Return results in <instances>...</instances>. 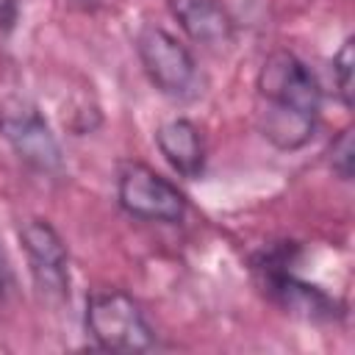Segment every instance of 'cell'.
Instances as JSON below:
<instances>
[{"label": "cell", "instance_id": "1", "mask_svg": "<svg viewBox=\"0 0 355 355\" xmlns=\"http://www.w3.org/2000/svg\"><path fill=\"white\" fill-rule=\"evenodd\" d=\"M83 324L92 341L108 352H147L155 333L141 305L122 288H97L86 297Z\"/></svg>", "mask_w": 355, "mask_h": 355}, {"label": "cell", "instance_id": "2", "mask_svg": "<svg viewBox=\"0 0 355 355\" xmlns=\"http://www.w3.org/2000/svg\"><path fill=\"white\" fill-rule=\"evenodd\" d=\"M0 139L28 169L39 175L64 172V147L33 100L22 94H6L0 100Z\"/></svg>", "mask_w": 355, "mask_h": 355}, {"label": "cell", "instance_id": "3", "mask_svg": "<svg viewBox=\"0 0 355 355\" xmlns=\"http://www.w3.org/2000/svg\"><path fill=\"white\" fill-rule=\"evenodd\" d=\"M139 64L147 80L172 100H191L200 94V67L191 50L161 25H141L133 39Z\"/></svg>", "mask_w": 355, "mask_h": 355}, {"label": "cell", "instance_id": "4", "mask_svg": "<svg viewBox=\"0 0 355 355\" xmlns=\"http://www.w3.org/2000/svg\"><path fill=\"white\" fill-rule=\"evenodd\" d=\"M116 202L119 208L141 222L180 225L186 219V194L161 172L141 161H122L116 172Z\"/></svg>", "mask_w": 355, "mask_h": 355}, {"label": "cell", "instance_id": "5", "mask_svg": "<svg viewBox=\"0 0 355 355\" xmlns=\"http://www.w3.org/2000/svg\"><path fill=\"white\" fill-rule=\"evenodd\" d=\"M258 97L261 103L291 108L297 114L319 119L322 111V86L313 78V72L291 53V50H275L263 58L258 78Z\"/></svg>", "mask_w": 355, "mask_h": 355}, {"label": "cell", "instance_id": "6", "mask_svg": "<svg viewBox=\"0 0 355 355\" xmlns=\"http://www.w3.org/2000/svg\"><path fill=\"white\" fill-rule=\"evenodd\" d=\"M28 258L33 286L47 300H69V250L61 233L42 216H31L17 230Z\"/></svg>", "mask_w": 355, "mask_h": 355}, {"label": "cell", "instance_id": "7", "mask_svg": "<svg viewBox=\"0 0 355 355\" xmlns=\"http://www.w3.org/2000/svg\"><path fill=\"white\" fill-rule=\"evenodd\" d=\"M263 272V286L266 294L291 316H300L305 322H336L344 311L338 305V300H333L330 294H324L319 286H311L305 280H300L297 275H291L286 269V263L266 258L263 266H258Z\"/></svg>", "mask_w": 355, "mask_h": 355}, {"label": "cell", "instance_id": "8", "mask_svg": "<svg viewBox=\"0 0 355 355\" xmlns=\"http://www.w3.org/2000/svg\"><path fill=\"white\" fill-rule=\"evenodd\" d=\"M166 8L197 44L222 47L233 39V17L222 0H166Z\"/></svg>", "mask_w": 355, "mask_h": 355}, {"label": "cell", "instance_id": "9", "mask_svg": "<svg viewBox=\"0 0 355 355\" xmlns=\"http://www.w3.org/2000/svg\"><path fill=\"white\" fill-rule=\"evenodd\" d=\"M155 144L178 175L189 180L200 178L205 166V136L191 119L175 116V119L161 122L155 130Z\"/></svg>", "mask_w": 355, "mask_h": 355}, {"label": "cell", "instance_id": "10", "mask_svg": "<svg viewBox=\"0 0 355 355\" xmlns=\"http://www.w3.org/2000/svg\"><path fill=\"white\" fill-rule=\"evenodd\" d=\"M316 122L319 119H313V116L297 114L291 108L269 105V103H261V111H258L261 136L269 144H275L277 150H300V147H305L313 139Z\"/></svg>", "mask_w": 355, "mask_h": 355}, {"label": "cell", "instance_id": "11", "mask_svg": "<svg viewBox=\"0 0 355 355\" xmlns=\"http://www.w3.org/2000/svg\"><path fill=\"white\" fill-rule=\"evenodd\" d=\"M327 166L330 172L349 183L352 180V172H355V141H352V128H344L338 130V136L330 141L327 147Z\"/></svg>", "mask_w": 355, "mask_h": 355}, {"label": "cell", "instance_id": "12", "mask_svg": "<svg viewBox=\"0 0 355 355\" xmlns=\"http://www.w3.org/2000/svg\"><path fill=\"white\" fill-rule=\"evenodd\" d=\"M352 36H347L338 47V53L333 55V78H336V89L341 103L349 108L352 105V69H355V47H352Z\"/></svg>", "mask_w": 355, "mask_h": 355}, {"label": "cell", "instance_id": "13", "mask_svg": "<svg viewBox=\"0 0 355 355\" xmlns=\"http://www.w3.org/2000/svg\"><path fill=\"white\" fill-rule=\"evenodd\" d=\"M14 291H17V272H14V263L6 247L0 244V300H8Z\"/></svg>", "mask_w": 355, "mask_h": 355}, {"label": "cell", "instance_id": "14", "mask_svg": "<svg viewBox=\"0 0 355 355\" xmlns=\"http://www.w3.org/2000/svg\"><path fill=\"white\" fill-rule=\"evenodd\" d=\"M19 17V0H0V28L11 31Z\"/></svg>", "mask_w": 355, "mask_h": 355}, {"label": "cell", "instance_id": "15", "mask_svg": "<svg viewBox=\"0 0 355 355\" xmlns=\"http://www.w3.org/2000/svg\"><path fill=\"white\" fill-rule=\"evenodd\" d=\"M72 3H75V6H80V8H94L100 0H72Z\"/></svg>", "mask_w": 355, "mask_h": 355}]
</instances>
